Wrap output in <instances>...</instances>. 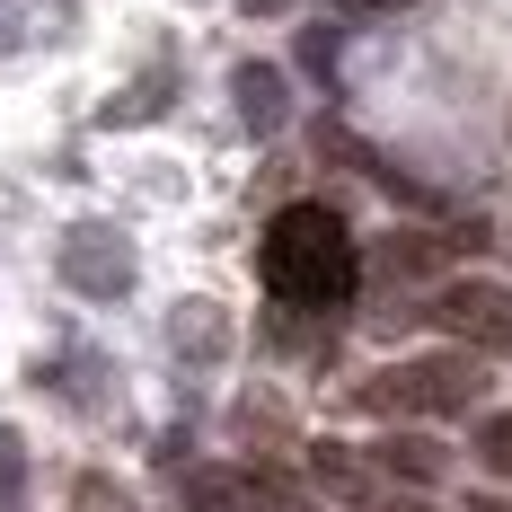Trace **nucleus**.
I'll return each instance as SVG.
<instances>
[{"mask_svg":"<svg viewBox=\"0 0 512 512\" xmlns=\"http://www.w3.org/2000/svg\"><path fill=\"white\" fill-rule=\"evenodd\" d=\"M477 398H486V354H468V345H433V354L380 362L354 389V407L389 415V424H442V415H468Z\"/></svg>","mask_w":512,"mask_h":512,"instance_id":"f257e3e1","label":"nucleus"},{"mask_svg":"<svg viewBox=\"0 0 512 512\" xmlns=\"http://www.w3.org/2000/svg\"><path fill=\"white\" fill-rule=\"evenodd\" d=\"M354 239H345V221L327 204H292L274 230H265V283L283 292V301H301V309H327V301H345L354 292Z\"/></svg>","mask_w":512,"mask_h":512,"instance_id":"f03ea898","label":"nucleus"},{"mask_svg":"<svg viewBox=\"0 0 512 512\" xmlns=\"http://www.w3.org/2000/svg\"><path fill=\"white\" fill-rule=\"evenodd\" d=\"M424 318L451 345H468V354L512 362V283H495V274H442L433 301H424Z\"/></svg>","mask_w":512,"mask_h":512,"instance_id":"7ed1b4c3","label":"nucleus"},{"mask_svg":"<svg viewBox=\"0 0 512 512\" xmlns=\"http://www.w3.org/2000/svg\"><path fill=\"white\" fill-rule=\"evenodd\" d=\"M62 283H71L80 301H124V292H133V248H124L106 221H80V230L62 239Z\"/></svg>","mask_w":512,"mask_h":512,"instance_id":"20e7f679","label":"nucleus"},{"mask_svg":"<svg viewBox=\"0 0 512 512\" xmlns=\"http://www.w3.org/2000/svg\"><path fill=\"white\" fill-rule=\"evenodd\" d=\"M230 106H239V124H248L256 142H274V133L292 124V80H283L274 62H239V71H230Z\"/></svg>","mask_w":512,"mask_h":512,"instance_id":"39448f33","label":"nucleus"},{"mask_svg":"<svg viewBox=\"0 0 512 512\" xmlns=\"http://www.w3.org/2000/svg\"><path fill=\"white\" fill-rule=\"evenodd\" d=\"M371 468H389L398 486H415V495H424V486H442V468H451V451H442L433 433H415V424H398V433H389V442L371 451Z\"/></svg>","mask_w":512,"mask_h":512,"instance_id":"423d86ee","label":"nucleus"},{"mask_svg":"<svg viewBox=\"0 0 512 512\" xmlns=\"http://www.w3.org/2000/svg\"><path fill=\"white\" fill-rule=\"evenodd\" d=\"M309 486H318V495H336V504H380L371 460L345 451V442H309Z\"/></svg>","mask_w":512,"mask_h":512,"instance_id":"0eeeda50","label":"nucleus"},{"mask_svg":"<svg viewBox=\"0 0 512 512\" xmlns=\"http://www.w3.org/2000/svg\"><path fill=\"white\" fill-rule=\"evenodd\" d=\"M371 274H380V283H442V239H424V230H389V239L371 248Z\"/></svg>","mask_w":512,"mask_h":512,"instance_id":"6e6552de","label":"nucleus"},{"mask_svg":"<svg viewBox=\"0 0 512 512\" xmlns=\"http://www.w3.org/2000/svg\"><path fill=\"white\" fill-rule=\"evenodd\" d=\"M186 512H256V495L230 468H186Z\"/></svg>","mask_w":512,"mask_h":512,"instance_id":"1a4fd4ad","label":"nucleus"},{"mask_svg":"<svg viewBox=\"0 0 512 512\" xmlns=\"http://www.w3.org/2000/svg\"><path fill=\"white\" fill-rule=\"evenodd\" d=\"M477 468H495V477H512V407L477 415Z\"/></svg>","mask_w":512,"mask_h":512,"instance_id":"9d476101","label":"nucleus"},{"mask_svg":"<svg viewBox=\"0 0 512 512\" xmlns=\"http://www.w3.org/2000/svg\"><path fill=\"white\" fill-rule=\"evenodd\" d=\"M177 327H186V336H177V354H221V336H212V327H221V309H177Z\"/></svg>","mask_w":512,"mask_h":512,"instance_id":"9b49d317","label":"nucleus"},{"mask_svg":"<svg viewBox=\"0 0 512 512\" xmlns=\"http://www.w3.org/2000/svg\"><path fill=\"white\" fill-rule=\"evenodd\" d=\"M27 495V451H18V433H0V512H18Z\"/></svg>","mask_w":512,"mask_h":512,"instance_id":"f8f14e48","label":"nucleus"},{"mask_svg":"<svg viewBox=\"0 0 512 512\" xmlns=\"http://www.w3.org/2000/svg\"><path fill=\"white\" fill-rule=\"evenodd\" d=\"M336 45H345L336 27H309V36H301V71H309V80H336Z\"/></svg>","mask_w":512,"mask_h":512,"instance_id":"ddd939ff","label":"nucleus"},{"mask_svg":"<svg viewBox=\"0 0 512 512\" xmlns=\"http://www.w3.org/2000/svg\"><path fill=\"white\" fill-rule=\"evenodd\" d=\"M345 18H389V9H415V0H336Z\"/></svg>","mask_w":512,"mask_h":512,"instance_id":"4468645a","label":"nucleus"},{"mask_svg":"<svg viewBox=\"0 0 512 512\" xmlns=\"http://www.w3.org/2000/svg\"><path fill=\"white\" fill-rule=\"evenodd\" d=\"M468 512H512V495H477V504H468Z\"/></svg>","mask_w":512,"mask_h":512,"instance_id":"2eb2a0df","label":"nucleus"},{"mask_svg":"<svg viewBox=\"0 0 512 512\" xmlns=\"http://www.w3.org/2000/svg\"><path fill=\"white\" fill-rule=\"evenodd\" d=\"M371 512H433V504H415V495H398V504H371Z\"/></svg>","mask_w":512,"mask_h":512,"instance_id":"dca6fc26","label":"nucleus"},{"mask_svg":"<svg viewBox=\"0 0 512 512\" xmlns=\"http://www.w3.org/2000/svg\"><path fill=\"white\" fill-rule=\"evenodd\" d=\"M248 9H256V18H265V9H292V0H248Z\"/></svg>","mask_w":512,"mask_h":512,"instance_id":"f3484780","label":"nucleus"}]
</instances>
